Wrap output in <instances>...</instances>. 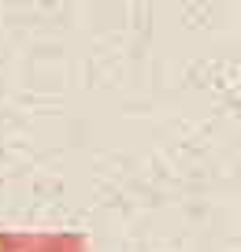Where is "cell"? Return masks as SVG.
<instances>
[]
</instances>
